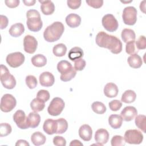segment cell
I'll return each mask as SVG.
<instances>
[{
  "instance_id": "1",
  "label": "cell",
  "mask_w": 146,
  "mask_h": 146,
  "mask_svg": "<svg viewBox=\"0 0 146 146\" xmlns=\"http://www.w3.org/2000/svg\"><path fill=\"white\" fill-rule=\"evenodd\" d=\"M96 43L100 47L108 49L112 53L117 54L122 51V43L119 39L109 35L104 31L98 33L95 38Z\"/></svg>"
},
{
  "instance_id": "2",
  "label": "cell",
  "mask_w": 146,
  "mask_h": 146,
  "mask_svg": "<svg viewBox=\"0 0 146 146\" xmlns=\"http://www.w3.org/2000/svg\"><path fill=\"white\" fill-rule=\"evenodd\" d=\"M64 30L63 24L60 22H55L47 26L43 33V37L48 42H54L60 39Z\"/></svg>"
},
{
  "instance_id": "3",
  "label": "cell",
  "mask_w": 146,
  "mask_h": 146,
  "mask_svg": "<svg viewBox=\"0 0 146 146\" xmlns=\"http://www.w3.org/2000/svg\"><path fill=\"white\" fill-rule=\"evenodd\" d=\"M27 26L29 30L33 32L39 31L42 27L43 23L39 13L35 10L31 9L26 13Z\"/></svg>"
},
{
  "instance_id": "4",
  "label": "cell",
  "mask_w": 146,
  "mask_h": 146,
  "mask_svg": "<svg viewBox=\"0 0 146 146\" xmlns=\"http://www.w3.org/2000/svg\"><path fill=\"white\" fill-rule=\"evenodd\" d=\"M0 80L3 86L7 89H13L16 85V80L14 76L10 74L9 70L5 66L1 64Z\"/></svg>"
},
{
  "instance_id": "5",
  "label": "cell",
  "mask_w": 146,
  "mask_h": 146,
  "mask_svg": "<svg viewBox=\"0 0 146 146\" xmlns=\"http://www.w3.org/2000/svg\"><path fill=\"white\" fill-rule=\"evenodd\" d=\"M124 139L125 143L131 144H139L143 141V135L137 129H128L124 133Z\"/></svg>"
},
{
  "instance_id": "6",
  "label": "cell",
  "mask_w": 146,
  "mask_h": 146,
  "mask_svg": "<svg viewBox=\"0 0 146 146\" xmlns=\"http://www.w3.org/2000/svg\"><path fill=\"white\" fill-rule=\"evenodd\" d=\"M64 102L62 99L55 97L51 101L48 108V113L51 116H58L61 113L64 108Z\"/></svg>"
},
{
  "instance_id": "7",
  "label": "cell",
  "mask_w": 146,
  "mask_h": 146,
  "mask_svg": "<svg viewBox=\"0 0 146 146\" xmlns=\"http://www.w3.org/2000/svg\"><path fill=\"white\" fill-rule=\"evenodd\" d=\"M137 10L133 6L125 7L122 14L124 23L129 26L135 25L137 21Z\"/></svg>"
},
{
  "instance_id": "8",
  "label": "cell",
  "mask_w": 146,
  "mask_h": 146,
  "mask_svg": "<svg viewBox=\"0 0 146 146\" xmlns=\"http://www.w3.org/2000/svg\"><path fill=\"white\" fill-rule=\"evenodd\" d=\"M17 104L15 98L11 94H5L1 100V110L4 112L12 111Z\"/></svg>"
},
{
  "instance_id": "9",
  "label": "cell",
  "mask_w": 146,
  "mask_h": 146,
  "mask_svg": "<svg viewBox=\"0 0 146 146\" xmlns=\"http://www.w3.org/2000/svg\"><path fill=\"white\" fill-rule=\"evenodd\" d=\"M25 59L24 55L21 52L10 53L7 55L6 58L7 63L13 68H17L21 66L23 63Z\"/></svg>"
},
{
  "instance_id": "10",
  "label": "cell",
  "mask_w": 146,
  "mask_h": 146,
  "mask_svg": "<svg viewBox=\"0 0 146 146\" xmlns=\"http://www.w3.org/2000/svg\"><path fill=\"white\" fill-rule=\"evenodd\" d=\"M102 23L104 28L110 32L116 31L119 27L117 21L111 14H107L104 15L102 18Z\"/></svg>"
},
{
  "instance_id": "11",
  "label": "cell",
  "mask_w": 146,
  "mask_h": 146,
  "mask_svg": "<svg viewBox=\"0 0 146 146\" xmlns=\"http://www.w3.org/2000/svg\"><path fill=\"white\" fill-rule=\"evenodd\" d=\"M38 42L35 38L30 35H27L23 39V47L25 52L33 54L37 48Z\"/></svg>"
},
{
  "instance_id": "12",
  "label": "cell",
  "mask_w": 146,
  "mask_h": 146,
  "mask_svg": "<svg viewBox=\"0 0 146 146\" xmlns=\"http://www.w3.org/2000/svg\"><path fill=\"white\" fill-rule=\"evenodd\" d=\"M27 116L22 110H17L13 115V120L20 129L29 128L27 124Z\"/></svg>"
},
{
  "instance_id": "13",
  "label": "cell",
  "mask_w": 146,
  "mask_h": 146,
  "mask_svg": "<svg viewBox=\"0 0 146 146\" xmlns=\"http://www.w3.org/2000/svg\"><path fill=\"white\" fill-rule=\"evenodd\" d=\"M120 115L123 120L129 121L137 116V111L136 108L133 106H127L121 111Z\"/></svg>"
},
{
  "instance_id": "14",
  "label": "cell",
  "mask_w": 146,
  "mask_h": 146,
  "mask_svg": "<svg viewBox=\"0 0 146 146\" xmlns=\"http://www.w3.org/2000/svg\"><path fill=\"white\" fill-rule=\"evenodd\" d=\"M39 82L40 85L43 87H51L55 82V78L51 72H43L39 76Z\"/></svg>"
},
{
  "instance_id": "15",
  "label": "cell",
  "mask_w": 146,
  "mask_h": 146,
  "mask_svg": "<svg viewBox=\"0 0 146 146\" xmlns=\"http://www.w3.org/2000/svg\"><path fill=\"white\" fill-rule=\"evenodd\" d=\"M109 139L108 132L103 128L98 129L95 133V140L97 143L103 145L107 143Z\"/></svg>"
},
{
  "instance_id": "16",
  "label": "cell",
  "mask_w": 146,
  "mask_h": 146,
  "mask_svg": "<svg viewBox=\"0 0 146 146\" xmlns=\"http://www.w3.org/2000/svg\"><path fill=\"white\" fill-rule=\"evenodd\" d=\"M79 137L86 141L91 140L92 136V130L91 127L88 124H83L79 129Z\"/></svg>"
},
{
  "instance_id": "17",
  "label": "cell",
  "mask_w": 146,
  "mask_h": 146,
  "mask_svg": "<svg viewBox=\"0 0 146 146\" xmlns=\"http://www.w3.org/2000/svg\"><path fill=\"white\" fill-rule=\"evenodd\" d=\"M43 131L48 135H52L56 133L57 131V122L56 120L51 119H46L43 125Z\"/></svg>"
},
{
  "instance_id": "18",
  "label": "cell",
  "mask_w": 146,
  "mask_h": 146,
  "mask_svg": "<svg viewBox=\"0 0 146 146\" xmlns=\"http://www.w3.org/2000/svg\"><path fill=\"white\" fill-rule=\"evenodd\" d=\"M40 10L44 15H51L55 11V5L51 1H40Z\"/></svg>"
},
{
  "instance_id": "19",
  "label": "cell",
  "mask_w": 146,
  "mask_h": 146,
  "mask_svg": "<svg viewBox=\"0 0 146 146\" xmlns=\"http://www.w3.org/2000/svg\"><path fill=\"white\" fill-rule=\"evenodd\" d=\"M66 22L70 27L75 28L80 25L81 23V18L76 14L71 13L66 17Z\"/></svg>"
},
{
  "instance_id": "20",
  "label": "cell",
  "mask_w": 146,
  "mask_h": 146,
  "mask_svg": "<svg viewBox=\"0 0 146 146\" xmlns=\"http://www.w3.org/2000/svg\"><path fill=\"white\" fill-rule=\"evenodd\" d=\"M104 94L108 98L116 97L119 92L117 86L113 83H108L104 87Z\"/></svg>"
},
{
  "instance_id": "21",
  "label": "cell",
  "mask_w": 146,
  "mask_h": 146,
  "mask_svg": "<svg viewBox=\"0 0 146 146\" xmlns=\"http://www.w3.org/2000/svg\"><path fill=\"white\" fill-rule=\"evenodd\" d=\"M27 124L29 128H35L37 127L40 121V116L36 112H31L27 116Z\"/></svg>"
},
{
  "instance_id": "22",
  "label": "cell",
  "mask_w": 146,
  "mask_h": 146,
  "mask_svg": "<svg viewBox=\"0 0 146 146\" xmlns=\"http://www.w3.org/2000/svg\"><path fill=\"white\" fill-rule=\"evenodd\" d=\"M127 62L129 66L133 68H139L143 64L141 58L137 54L131 55L128 58Z\"/></svg>"
},
{
  "instance_id": "23",
  "label": "cell",
  "mask_w": 146,
  "mask_h": 146,
  "mask_svg": "<svg viewBox=\"0 0 146 146\" xmlns=\"http://www.w3.org/2000/svg\"><path fill=\"white\" fill-rule=\"evenodd\" d=\"M25 31V27L21 23H17L13 25L9 30V34L13 37H18L21 36Z\"/></svg>"
},
{
  "instance_id": "24",
  "label": "cell",
  "mask_w": 146,
  "mask_h": 146,
  "mask_svg": "<svg viewBox=\"0 0 146 146\" xmlns=\"http://www.w3.org/2000/svg\"><path fill=\"white\" fill-rule=\"evenodd\" d=\"M110 125L113 129L120 128L123 123V119L121 116L116 114H112L108 118Z\"/></svg>"
},
{
  "instance_id": "25",
  "label": "cell",
  "mask_w": 146,
  "mask_h": 146,
  "mask_svg": "<svg viewBox=\"0 0 146 146\" xmlns=\"http://www.w3.org/2000/svg\"><path fill=\"white\" fill-rule=\"evenodd\" d=\"M31 140L34 145L39 146L45 143L46 138V136L40 132H35L31 135Z\"/></svg>"
},
{
  "instance_id": "26",
  "label": "cell",
  "mask_w": 146,
  "mask_h": 146,
  "mask_svg": "<svg viewBox=\"0 0 146 146\" xmlns=\"http://www.w3.org/2000/svg\"><path fill=\"white\" fill-rule=\"evenodd\" d=\"M121 36L122 40L125 43H128L131 41L135 40L136 35L133 30L130 29H124L123 30Z\"/></svg>"
},
{
  "instance_id": "27",
  "label": "cell",
  "mask_w": 146,
  "mask_h": 146,
  "mask_svg": "<svg viewBox=\"0 0 146 146\" xmlns=\"http://www.w3.org/2000/svg\"><path fill=\"white\" fill-rule=\"evenodd\" d=\"M83 55V51L80 47H74L70 50L68 54V57L71 60L74 61L76 59L82 58Z\"/></svg>"
},
{
  "instance_id": "28",
  "label": "cell",
  "mask_w": 146,
  "mask_h": 146,
  "mask_svg": "<svg viewBox=\"0 0 146 146\" xmlns=\"http://www.w3.org/2000/svg\"><path fill=\"white\" fill-rule=\"evenodd\" d=\"M31 63L36 67H43L47 63V59L42 54H36L32 57Z\"/></svg>"
},
{
  "instance_id": "29",
  "label": "cell",
  "mask_w": 146,
  "mask_h": 146,
  "mask_svg": "<svg viewBox=\"0 0 146 146\" xmlns=\"http://www.w3.org/2000/svg\"><path fill=\"white\" fill-rule=\"evenodd\" d=\"M72 68V66L71 64L66 60L60 61L57 64V70L59 73L61 74V75L69 72Z\"/></svg>"
},
{
  "instance_id": "30",
  "label": "cell",
  "mask_w": 146,
  "mask_h": 146,
  "mask_svg": "<svg viewBox=\"0 0 146 146\" xmlns=\"http://www.w3.org/2000/svg\"><path fill=\"white\" fill-rule=\"evenodd\" d=\"M136 98V93L132 90H126L122 95L121 100L125 103H131L133 102Z\"/></svg>"
},
{
  "instance_id": "31",
  "label": "cell",
  "mask_w": 146,
  "mask_h": 146,
  "mask_svg": "<svg viewBox=\"0 0 146 146\" xmlns=\"http://www.w3.org/2000/svg\"><path fill=\"white\" fill-rule=\"evenodd\" d=\"M45 107L44 102L36 98H34L30 103V107L34 112H38L42 111Z\"/></svg>"
},
{
  "instance_id": "32",
  "label": "cell",
  "mask_w": 146,
  "mask_h": 146,
  "mask_svg": "<svg viewBox=\"0 0 146 146\" xmlns=\"http://www.w3.org/2000/svg\"><path fill=\"white\" fill-rule=\"evenodd\" d=\"M135 124L143 132L145 133L146 131V116L144 115H139L135 117Z\"/></svg>"
},
{
  "instance_id": "33",
  "label": "cell",
  "mask_w": 146,
  "mask_h": 146,
  "mask_svg": "<svg viewBox=\"0 0 146 146\" xmlns=\"http://www.w3.org/2000/svg\"><path fill=\"white\" fill-rule=\"evenodd\" d=\"M67 51V47L65 44L63 43H59L54 46L52 48L53 54L56 56H64Z\"/></svg>"
},
{
  "instance_id": "34",
  "label": "cell",
  "mask_w": 146,
  "mask_h": 146,
  "mask_svg": "<svg viewBox=\"0 0 146 146\" xmlns=\"http://www.w3.org/2000/svg\"><path fill=\"white\" fill-rule=\"evenodd\" d=\"M57 122V131L58 134H62L64 133L68 128V123L67 120L63 118H60L56 120Z\"/></svg>"
},
{
  "instance_id": "35",
  "label": "cell",
  "mask_w": 146,
  "mask_h": 146,
  "mask_svg": "<svg viewBox=\"0 0 146 146\" xmlns=\"http://www.w3.org/2000/svg\"><path fill=\"white\" fill-rule=\"evenodd\" d=\"M91 108L92 111L97 114H103L106 111L105 105L100 102H94L91 105Z\"/></svg>"
},
{
  "instance_id": "36",
  "label": "cell",
  "mask_w": 146,
  "mask_h": 146,
  "mask_svg": "<svg viewBox=\"0 0 146 146\" xmlns=\"http://www.w3.org/2000/svg\"><path fill=\"white\" fill-rule=\"evenodd\" d=\"M12 131L11 125L8 123H1L0 125V136L4 137L9 135Z\"/></svg>"
},
{
  "instance_id": "37",
  "label": "cell",
  "mask_w": 146,
  "mask_h": 146,
  "mask_svg": "<svg viewBox=\"0 0 146 146\" xmlns=\"http://www.w3.org/2000/svg\"><path fill=\"white\" fill-rule=\"evenodd\" d=\"M76 74V71L74 68V67H72V69L68 72L62 74L60 76V79L63 82H68L72 79Z\"/></svg>"
},
{
  "instance_id": "38",
  "label": "cell",
  "mask_w": 146,
  "mask_h": 146,
  "mask_svg": "<svg viewBox=\"0 0 146 146\" xmlns=\"http://www.w3.org/2000/svg\"><path fill=\"white\" fill-rule=\"evenodd\" d=\"M112 146H123L125 145V142L124 137L120 135L113 136L111 140Z\"/></svg>"
},
{
  "instance_id": "39",
  "label": "cell",
  "mask_w": 146,
  "mask_h": 146,
  "mask_svg": "<svg viewBox=\"0 0 146 146\" xmlns=\"http://www.w3.org/2000/svg\"><path fill=\"white\" fill-rule=\"evenodd\" d=\"M125 51L128 54L132 55L133 54H136L138 51L135 44V40L131 41L127 43L125 46Z\"/></svg>"
},
{
  "instance_id": "40",
  "label": "cell",
  "mask_w": 146,
  "mask_h": 146,
  "mask_svg": "<svg viewBox=\"0 0 146 146\" xmlns=\"http://www.w3.org/2000/svg\"><path fill=\"white\" fill-rule=\"evenodd\" d=\"M25 82L27 87L30 89H33L36 86L38 82L36 78L33 75H28L26 77Z\"/></svg>"
},
{
  "instance_id": "41",
  "label": "cell",
  "mask_w": 146,
  "mask_h": 146,
  "mask_svg": "<svg viewBox=\"0 0 146 146\" xmlns=\"http://www.w3.org/2000/svg\"><path fill=\"white\" fill-rule=\"evenodd\" d=\"M50 96L49 92L48 91L44 90H39L36 94V98L43 100L44 102H46L49 100Z\"/></svg>"
},
{
  "instance_id": "42",
  "label": "cell",
  "mask_w": 146,
  "mask_h": 146,
  "mask_svg": "<svg viewBox=\"0 0 146 146\" xmlns=\"http://www.w3.org/2000/svg\"><path fill=\"white\" fill-rule=\"evenodd\" d=\"M136 46L138 50H144L146 48V39L144 35H141L135 42Z\"/></svg>"
},
{
  "instance_id": "43",
  "label": "cell",
  "mask_w": 146,
  "mask_h": 146,
  "mask_svg": "<svg viewBox=\"0 0 146 146\" xmlns=\"http://www.w3.org/2000/svg\"><path fill=\"white\" fill-rule=\"evenodd\" d=\"M86 65V62L82 58H80L74 60V68L76 71L83 70L84 68Z\"/></svg>"
},
{
  "instance_id": "44",
  "label": "cell",
  "mask_w": 146,
  "mask_h": 146,
  "mask_svg": "<svg viewBox=\"0 0 146 146\" xmlns=\"http://www.w3.org/2000/svg\"><path fill=\"white\" fill-rule=\"evenodd\" d=\"M110 110L112 111H118L122 106V103L119 100H113L108 103Z\"/></svg>"
},
{
  "instance_id": "45",
  "label": "cell",
  "mask_w": 146,
  "mask_h": 146,
  "mask_svg": "<svg viewBox=\"0 0 146 146\" xmlns=\"http://www.w3.org/2000/svg\"><path fill=\"white\" fill-rule=\"evenodd\" d=\"M86 2L88 6L95 9L101 7L103 4V1L102 0H88Z\"/></svg>"
},
{
  "instance_id": "46",
  "label": "cell",
  "mask_w": 146,
  "mask_h": 146,
  "mask_svg": "<svg viewBox=\"0 0 146 146\" xmlns=\"http://www.w3.org/2000/svg\"><path fill=\"white\" fill-rule=\"evenodd\" d=\"M53 143L57 146H65L66 145V139L62 136H55L53 139Z\"/></svg>"
},
{
  "instance_id": "47",
  "label": "cell",
  "mask_w": 146,
  "mask_h": 146,
  "mask_svg": "<svg viewBox=\"0 0 146 146\" xmlns=\"http://www.w3.org/2000/svg\"><path fill=\"white\" fill-rule=\"evenodd\" d=\"M67 3L68 6L70 9L75 10L80 6L82 1L80 0H68Z\"/></svg>"
},
{
  "instance_id": "48",
  "label": "cell",
  "mask_w": 146,
  "mask_h": 146,
  "mask_svg": "<svg viewBox=\"0 0 146 146\" xmlns=\"http://www.w3.org/2000/svg\"><path fill=\"white\" fill-rule=\"evenodd\" d=\"M19 0H6L5 3L6 5L10 8H14L17 7L19 4Z\"/></svg>"
},
{
  "instance_id": "49",
  "label": "cell",
  "mask_w": 146,
  "mask_h": 146,
  "mask_svg": "<svg viewBox=\"0 0 146 146\" xmlns=\"http://www.w3.org/2000/svg\"><path fill=\"white\" fill-rule=\"evenodd\" d=\"M1 29H4L8 25L7 18L3 15H1Z\"/></svg>"
},
{
  "instance_id": "50",
  "label": "cell",
  "mask_w": 146,
  "mask_h": 146,
  "mask_svg": "<svg viewBox=\"0 0 146 146\" xmlns=\"http://www.w3.org/2000/svg\"><path fill=\"white\" fill-rule=\"evenodd\" d=\"M15 145L18 146V145H23V146H29L30 144L29 143L26 141L25 140H18L17 143H15Z\"/></svg>"
},
{
  "instance_id": "51",
  "label": "cell",
  "mask_w": 146,
  "mask_h": 146,
  "mask_svg": "<svg viewBox=\"0 0 146 146\" xmlns=\"http://www.w3.org/2000/svg\"><path fill=\"white\" fill-rule=\"evenodd\" d=\"M23 2L24 3V4L26 5V6H33L34 5L35 2H36V1L35 0H27V1H23Z\"/></svg>"
},
{
  "instance_id": "52",
  "label": "cell",
  "mask_w": 146,
  "mask_h": 146,
  "mask_svg": "<svg viewBox=\"0 0 146 146\" xmlns=\"http://www.w3.org/2000/svg\"><path fill=\"white\" fill-rule=\"evenodd\" d=\"M70 145H81V146H83V144L79 141V140H72L70 144Z\"/></svg>"
},
{
  "instance_id": "53",
  "label": "cell",
  "mask_w": 146,
  "mask_h": 146,
  "mask_svg": "<svg viewBox=\"0 0 146 146\" xmlns=\"http://www.w3.org/2000/svg\"><path fill=\"white\" fill-rule=\"evenodd\" d=\"M145 1H143L140 3V9L141 11H143L144 13H145Z\"/></svg>"
}]
</instances>
